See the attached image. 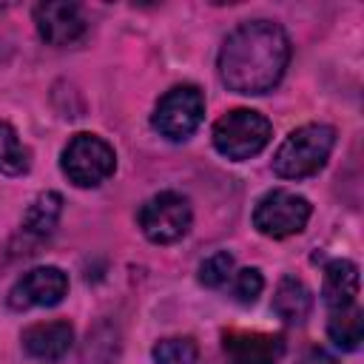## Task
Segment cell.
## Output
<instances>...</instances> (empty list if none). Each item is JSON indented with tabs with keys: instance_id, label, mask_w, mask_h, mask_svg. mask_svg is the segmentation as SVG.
<instances>
[{
	"instance_id": "cell-1",
	"label": "cell",
	"mask_w": 364,
	"mask_h": 364,
	"mask_svg": "<svg viewBox=\"0 0 364 364\" xmlns=\"http://www.w3.org/2000/svg\"><path fill=\"white\" fill-rule=\"evenodd\" d=\"M290 40L273 20H247L236 26L219 48V77L236 94H267L284 77Z\"/></svg>"
},
{
	"instance_id": "cell-2",
	"label": "cell",
	"mask_w": 364,
	"mask_h": 364,
	"mask_svg": "<svg viewBox=\"0 0 364 364\" xmlns=\"http://www.w3.org/2000/svg\"><path fill=\"white\" fill-rule=\"evenodd\" d=\"M336 145V131L321 122L301 125L284 136L273 156V171L282 179H307L324 168Z\"/></svg>"
},
{
	"instance_id": "cell-3",
	"label": "cell",
	"mask_w": 364,
	"mask_h": 364,
	"mask_svg": "<svg viewBox=\"0 0 364 364\" xmlns=\"http://www.w3.org/2000/svg\"><path fill=\"white\" fill-rule=\"evenodd\" d=\"M270 136L273 128L267 117L253 108H233L213 122V148L233 162H245L264 151Z\"/></svg>"
},
{
	"instance_id": "cell-4",
	"label": "cell",
	"mask_w": 364,
	"mask_h": 364,
	"mask_svg": "<svg viewBox=\"0 0 364 364\" xmlns=\"http://www.w3.org/2000/svg\"><path fill=\"white\" fill-rule=\"evenodd\" d=\"M60 168L77 188H97L114 173L117 154L97 134H74L63 148Z\"/></svg>"
},
{
	"instance_id": "cell-5",
	"label": "cell",
	"mask_w": 364,
	"mask_h": 364,
	"mask_svg": "<svg viewBox=\"0 0 364 364\" xmlns=\"http://www.w3.org/2000/svg\"><path fill=\"white\" fill-rule=\"evenodd\" d=\"M202 117H205L202 91L196 85H173L156 102V108L151 114V125H154V131H159V136L179 142V139H188L199 128Z\"/></svg>"
},
{
	"instance_id": "cell-6",
	"label": "cell",
	"mask_w": 364,
	"mask_h": 364,
	"mask_svg": "<svg viewBox=\"0 0 364 364\" xmlns=\"http://www.w3.org/2000/svg\"><path fill=\"white\" fill-rule=\"evenodd\" d=\"M310 213H313V208L301 193L276 188V191H267L256 202L253 228L267 239H284V236L301 233L304 225L310 222Z\"/></svg>"
},
{
	"instance_id": "cell-7",
	"label": "cell",
	"mask_w": 364,
	"mask_h": 364,
	"mask_svg": "<svg viewBox=\"0 0 364 364\" xmlns=\"http://www.w3.org/2000/svg\"><path fill=\"white\" fill-rule=\"evenodd\" d=\"M139 228L145 233V239H151L154 245H171L179 242L188 230H191V202L176 193V191H162L154 193L142 208H139Z\"/></svg>"
},
{
	"instance_id": "cell-8",
	"label": "cell",
	"mask_w": 364,
	"mask_h": 364,
	"mask_svg": "<svg viewBox=\"0 0 364 364\" xmlns=\"http://www.w3.org/2000/svg\"><path fill=\"white\" fill-rule=\"evenodd\" d=\"M68 293V276L54 267L43 264L28 273H23L11 290H9V307L11 310H31V307H54Z\"/></svg>"
},
{
	"instance_id": "cell-9",
	"label": "cell",
	"mask_w": 364,
	"mask_h": 364,
	"mask_svg": "<svg viewBox=\"0 0 364 364\" xmlns=\"http://www.w3.org/2000/svg\"><path fill=\"white\" fill-rule=\"evenodd\" d=\"M34 23L40 37L48 46H74L85 37V14L77 3H65V0H48L40 3L34 9Z\"/></svg>"
},
{
	"instance_id": "cell-10",
	"label": "cell",
	"mask_w": 364,
	"mask_h": 364,
	"mask_svg": "<svg viewBox=\"0 0 364 364\" xmlns=\"http://www.w3.org/2000/svg\"><path fill=\"white\" fill-rule=\"evenodd\" d=\"M228 364H279L284 355V338L279 333H242L225 336Z\"/></svg>"
},
{
	"instance_id": "cell-11",
	"label": "cell",
	"mask_w": 364,
	"mask_h": 364,
	"mask_svg": "<svg viewBox=\"0 0 364 364\" xmlns=\"http://www.w3.org/2000/svg\"><path fill=\"white\" fill-rule=\"evenodd\" d=\"M23 350L37 361H60L74 344V327L68 321H37L20 336Z\"/></svg>"
},
{
	"instance_id": "cell-12",
	"label": "cell",
	"mask_w": 364,
	"mask_h": 364,
	"mask_svg": "<svg viewBox=\"0 0 364 364\" xmlns=\"http://www.w3.org/2000/svg\"><path fill=\"white\" fill-rule=\"evenodd\" d=\"M324 304L330 310H341L355 304L358 296V264L350 259H336L324 267V284H321Z\"/></svg>"
},
{
	"instance_id": "cell-13",
	"label": "cell",
	"mask_w": 364,
	"mask_h": 364,
	"mask_svg": "<svg viewBox=\"0 0 364 364\" xmlns=\"http://www.w3.org/2000/svg\"><path fill=\"white\" fill-rule=\"evenodd\" d=\"M313 310V293L310 287L296 279V276H284L276 284V296H273V313L287 321V324H301Z\"/></svg>"
},
{
	"instance_id": "cell-14",
	"label": "cell",
	"mask_w": 364,
	"mask_h": 364,
	"mask_svg": "<svg viewBox=\"0 0 364 364\" xmlns=\"http://www.w3.org/2000/svg\"><path fill=\"white\" fill-rule=\"evenodd\" d=\"M60 216H63V196L57 191H46L23 213V233L34 239H46L54 233Z\"/></svg>"
},
{
	"instance_id": "cell-15",
	"label": "cell",
	"mask_w": 364,
	"mask_h": 364,
	"mask_svg": "<svg viewBox=\"0 0 364 364\" xmlns=\"http://www.w3.org/2000/svg\"><path fill=\"white\" fill-rule=\"evenodd\" d=\"M327 336L341 350H358V344L364 338V313H361V307L350 304V307H341V310H330Z\"/></svg>"
},
{
	"instance_id": "cell-16",
	"label": "cell",
	"mask_w": 364,
	"mask_h": 364,
	"mask_svg": "<svg viewBox=\"0 0 364 364\" xmlns=\"http://www.w3.org/2000/svg\"><path fill=\"white\" fill-rule=\"evenodd\" d=\"M31 168V154L28 148L20 142L14 125L0 122V173L9 176H20Z\"/></svg>"
},
{
	"instance_id": "cell-17",
	"label": "cell",
	"mask_w": 364,
	"mask_h": 364,
	"mask_svg": "<svg viewBox=\"0 0 364 364\" xmlns=\"http://www.w3.org/2000/svg\"><path fill=\"white\" fill-rule=\"evenodd\" d=\"M154 364H193L199 350L193 338H162L151 350Z\"/></svg>"
},
{
	"instance_id": "cell-18",
	"label": "cell",
	"mask_w": 364,
	"mask_h": 364,
	"mask_svg": "<svg viewBox=\"0 0 364 364\" xmlns=\"http://www.w3.org/2000/svg\"><path fill=\"white\" fill-rule=\"evenodd\" d=\"M230 279H233V256L228 250H216L199 264V282L210 290L225 287Z\"/></svg>"
},
{
	"instance_id": "cell-19",
	"label": "cell",
	"mask_w": 364,
	"mask_h": 364,
	"mask_svg": "<svg viewBox=\"0 0 364 364\" xmlns=\"http://www.w3.org/2000/svg\"><path fill=\"white\" fill-rule=\"evenodd\" d=\"M264 290V279L256 267H245L239 273H233V296L239 304H253Z\"/></svg>"
},
{
	"instance_id": "cell-20",
	"label": "cell",
	"mask_w": 364,
	"mask_h": 364,
	"mask_svg": "<svg viewBox=\"0 0 364 364\" xmlns=\"http://www.w3.org/2000/svg\"><path fill=\"white\" fill-rule=\"evenodd\" d=\"M301 364H338V358L330 355V353L321 350V347H313V350H307V355L301 358Z\"/></svg>"
}]
</instances>
